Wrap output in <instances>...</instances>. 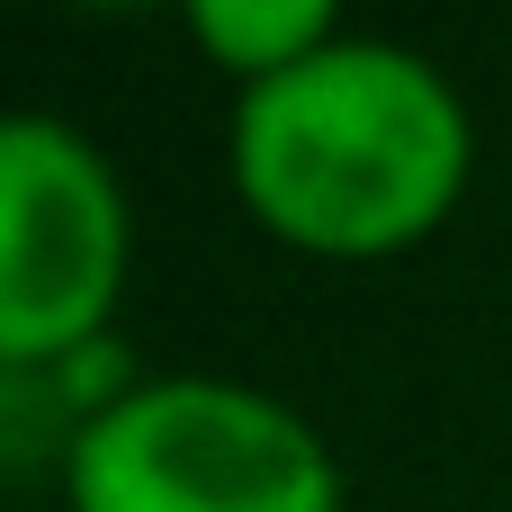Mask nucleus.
Segmentation results:
<instances>
[{
	"mask_svg": "<svg viewBox=\"0 0 512 512\" xmlns=\"http://www.w3.org/2000/svg\"><path fill=\"white\" fill-rule=\"evenodd\" d=\"M234 189L297 252H405L468 189V108L414 45L333 36L243 90Z\"/></svg>",
	"mask_w": 512,
	"mask_h": 512,
	"instance_id": "1",
	"label": "nucleus"
},
{
	"mask_svg": "<svg viewBox=\"0 0 512 512\" xmlns=\"http://www.w3.org/2000/svg\"><path fill=\"white\" fill-rule=\"evenodd\" d=\"M63 512H342V468L261 387L153 378L72 432Z\"/></svg>",
	"mask_w": 512,
	"mask_h": 512,
	"instance_id": "2",
	"label": "nucleus"
},
{
	"mask_svg": "<svg viewBox=\"0 0 512 512\" xmlns=\"http://www.w3.org/2000/svg\"><path fill=\"white\" fill-rule=\"evenodd\" d=\"M126 288V198L63 117H0V360L81 351Z\"/></svg>",
	"mask_w": 512,
	"mask_h": 512,
	"instance_id": "3",
	"label": "nucleus"
},
{
	"mask_svg": "<svg viewBox=\"0 0 512 512\" xmlns=\"http://www.w3.org/2000/svg\"><path fill=\"white\" fill-rule=\"evenodd\" d=\"M180 18H189L198 54L225 63V72L252 90V81H270V72L324 54L342 0H180Z\"/></svg>",
	"mask_w": 512,
	"mask_h": 512,
	"instance_id": "4",
	"label": "nucleus"
},
{
	"mask_svg": "<svg viewBox=\"0 0 512 512\" xmlns=\"http://www.w3.org/2000/svg\"><path fill=\"white\" fill-rule=\"evenodd\" d=\"M90 9H135V0H90Z\"/></svg>",
	"mask_w": 512,
	"mask_h": 512,
	"instance_id": "5",
	"label": "nucleus"
}]
</instances>
